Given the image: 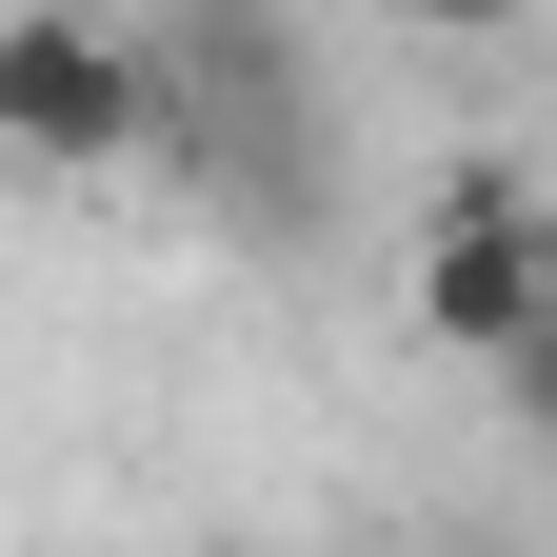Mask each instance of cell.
Listing matches in <instances>:
<instances>
[{
  "label": "cell",
  "mask_w": 557,
  "mask_h": 557,
  "mask_svg": "<svg viewBox=\"0 0 557 557\" xmlns=\"http://www.w3.org/2000/svg\"><path fill=\"white\" fill-rule=\"evenodd\" d=\"M139 160H180L239 220H299L319 199V81L259 0H160L139 21Z\"/></svg>",
  "instance_id": "1"
},
{
  "label": "cell",
  "mask_w": 557,
  "mask_h": 557,
  "mask_svg": "<svg viewBox=\"0 0 557 557\" xmlns=\"http://www.w3.org/2000/svg\"><path fill=\"white\" fill-rule=\"evenodd\" d=\"M0 160L21 180H120L139 160V21L21 0V21H0Z\"/></svg>",
  "instance_id": "2"
},
{
  "label": "cell",
  "mask_w": 557,
  "mask_h": 557,
  "mask_svg": "<svg viewBox=\"0 0 557 557\" xmlns=\"http://www.w3.org/2000/svg\"><path fill=\"white\" fill-rule=\"evenodd\" d=\"M537 319H557V220H537V180H458L438 239H418V338L537 379Z\"/></svg>",
  "instance_id": "3"
},
{
  "label": "cell",
  "mask_w": 557,
  "mask_h": 557,
  "mask_svg": "<svg viewBox=\"0 0 557 557\" xmlns=\"http://www.w3.org/2000/svg\"><path fill=\"white\" fill-rule=\"evenodd\" d=\"M398 21H418V40H518L537 0H398Z\"/></svg>",
  "instance_id": "4"
},
{
  "label": "cell",
  "mask_w": 557,
  "mask_h": 557,
  "mask_svg": "<svg viewBox=\"0 0 557 557\" xmlns=\"http://www.w3.org/2000/svg\"><path fill=\"white\" fill-rule=\"evenodd\" d=\"M100 21H160V0H100Z\"/></svg>",
  "instance_id": "5"
}]
</instances>
